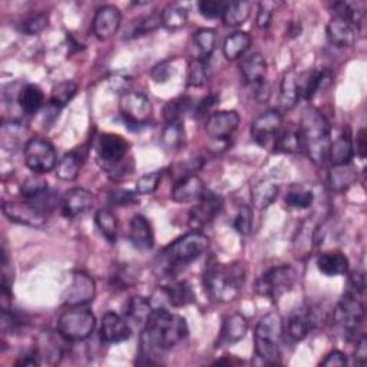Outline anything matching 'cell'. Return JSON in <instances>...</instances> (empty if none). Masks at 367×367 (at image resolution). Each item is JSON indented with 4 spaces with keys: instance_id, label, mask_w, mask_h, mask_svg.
I'll use <instances>...</instances> for the list:
<instances>
[{
    "instance_id": "obj_4",
    "label": "cell",
    "mask_w": 367,
    "mask_h": 367,
    "mask_svg": "<svg viewBox=\"0 0 367 367\" xmlns=\"http://www.w3.org/2000/svg\"><path fill=\"white\" fill-rule=\"evenodd\" d=\"M246 281V270L238 263L214 264L204 274V287L207 293L220 303L234 301Z\"/></svg>"
},
{
    "instance_id": "obj_15",
    "label": "cell",
    "mask_w": 367,
    "mask_h": 367,
    "mask_svg": "<svg viewBox=\"0 0 367 367\" xmlns=\"http://www.w3.org/2000/svg\"><path fill=\"white\" fill-rule=\"evenodd\" d=\"M281 125H282V115L275 109H270L263 115H260L253 122L251 137L261 147H267L270 142H273L274 145V141L277 138Z\"/></svg>"
},
{
    "instance_id": "obj_33",
    "label": "cell",
    "mask_w": 367,
    "mask_h": 367,
    "mask_svg": "<svg viewBox=\"0 0 367 367\" xmlns=\"http://www.w3.org/2000/svg\"><path fill=\"white\" fill-rule=\"evenodd\" d=\"M164 293L174 307H184L195 300L194 290L187 281H175L170 285H166Z\"/></svg>"
},
{
    "instance_id": "obj_57",
    "label": "cell",
    "mask_w": 367,
    "mask_h": 367,
    "mask_svg": "<svg viewBox=\"0 0 367 367\" xmlns=\"http://www.w3.org/2000/svg\"><path fill=\"white\" fill-rule=\"evenodd\" d=\"M349 289L359 292V293H364V290H366V275H364L363 271H354L350 275Z\"/></svg>"
},
{
    "instance_id": "obj_44",
    "label": "cell",
    "mask_w": 367,
    "mask_h": 367,
    "mask_svg": "<svg viewBox=\"0 0 367 367\" xmlns=\"http://www.w3.org/2000/svg\"><path fill=\"white\" fill-rule=\"evenodd\" d=\"M325 80V73L323 70H313L311 73H309L306 76V79L300 80V94L301 97H304V99H311L318 89L323 87Z\"/></svg>"
},
{
    "instance_id": "obj_50",
    "label": "cell",
    "mask_w": 367,
    "mask_h": 367,
    "mask_svg": "<svg viewBox=\"0 0 367 367\" xmlns=\"http://www.w3.org/2000/svg\"><path fill=\"white\" fill-rule=\"evenodd\" d=\"M234 227L238 234L249 235L253 227V210L249 206H242L235 216Z\"/></svg>"
},
{
    "instance_id": "obj_13",
    "label": "cell",
    "mask_w": 367,
    "mask_h": 367,
    "mask_svg": "<svg viewBox=\"0 0 367 367\" xmlns=\"http://www.w3.org/2000/svg\"><path fill=\"white\" fill-rule=\"evenodd\" d=\"M97 294L95 280L87 273L76 271L72 275V281L63 293V301L69 307H77L91 303Z\"/></svg>"
},
{
    "instance_id": "obj_10",
    "label": "cell",
    "mask_w": 367,
    "mask_h": 367,
    "mask_svg": "<svg viewBox=\"0 0 367 367\" xmlns=\"http://www.w3.org/2000/svg\"><path fill=\"white\" fill-rule=\"evenodd\" d=\"M119 109L128 128H138L147 125L152 113V104L142 92H125L120 98Z\"/></svg>"
},
{
    "instance_id": "obj_29",
    "label": "cell",
    "mask_w": 367,
    "mask_h": 367,
    "mask_svg": "<svg viewBox=\"0 0 367 367\" xmlns=\"http://www.w3.org/2000/svg\"><path fill=\"white\" fill-rule=\"evenodd\" d=\"M35 353L40 360V364L55 366L59 363V360L62 357V347L54 336L44 335L39 337Z\"/></svg>"
},
{
    "instance_id": "obj_39",
    "label": "cell",
    "mask_w": 367,
    "mask_h": 367,
    "mask_svg": "<svg viewBox=\"0 0 367 367\" xmlns=\"http://www.w3.org/2000/svg\"><path fill=\"white\" fill-rule=\"evenodd\" d=\"M194 45L197 46L198 52L201 54L202 59H209L210 55L213 54L214 48H216V40H217V35L213 29H199L194 33L192 36Z\"/></svg>"
},
{
    "instance_id": "obj_55",
    "label": "cell",
    "mask_w": 367,
    "mask_h": 367,
    "mask_svg": "<svg viewBox=\"0 0 367 367\" xmlns=\"http://www.w3.org/2000/svg\"><path fill=\"white\" fill-rule=\"evenodd\" d=\"M273 4H261L259 8V13H257V26L261 29L268 27L270 22H271V16H273Z\"/></svg>"
},
{
    "instance_id": "obj_16",
    "label": "cell",
    "mask_w": 367,
    "mask_h": 367,
    "mask_svg": "<svg viewBox=\"0 0 367 367\" xmlns=\"http://www.w3.org/2000/svg\"><path fill=\"white\" fill-rule=\"evenodd\" d=\"M240 125V116L235 111H220L207 120L206 131L210 138L217 141L228 139Z\"/></svg>"
},
{
    "instance_id": "obj_30",
    "label": "cell",
    "mask_w": 367,
    "mask_h": 367,
    "mask_svg": "<svg viewBox=\"0 0 367 367\" xmlns=\"http://www.w3.org/2000/svg\"><path fill=\"white\" fill-rule=\"evenodd\" d=\"M251 46V36L247 32H235L230 35L223 45V54L227 61L241 58Z\"/></svg>"
},
{
    "instance_id": "obj_59",
    "label": "cell",
    "mask_w": 367,
    "mask_h": 367,
    "mask_svg": "<svg viewBox=\"0 0 367 367\" xmlns=\"http://www.w3.org/2000/svg\"><path fill=\"white\" fill-rule=\"evenodd\" d=\"M170 75H171V70H170V66L167 62L155 66L152 70V77L155 79V82H166V80L170 77Z\"/></svg>"
},
{
    "instance_id": "obj_51",
    "label": "cell",
    "mask_w": 367,
    "mask_h": 367,
    "mask_svg": "<svg viewBox=\"0 0 367 367\" xmlns=\"http://www.w3.org/2000/svg\"><path fill=\"white\" fill-rule=\"evenodd\" d=\"M161 180H162V173H159V171L142 175L137 181V192L141 195H148V194L155 192L159 187Z\"/></svg>"
},
{
    "instance_id": "obj_61",
    "label": "cell",
    "mask_w": 367,
    "mask_h": 367,
    "mask_svg": "<svg viewBox=\"0 0 367 367\" xmlns=\"http://www.w3.org/2000/svg\"><path fill=\"white\" fill-rule=\"evenodd\" d=\"M356 151L361 159L366 158L367 144H366V130H360L357 138H356Z\"/></svg>"
},
{
    "instance_id": "obj_3",
    "label": "cell",
    "mask_w": 367,
    "mask_h": 367,
    "mask_svg": "<svg viewBox=\"0 0 367 367\" xmlns=\"http://www.w3.org/2000/svg\"><path fill=\"white\" fill-rule=\"evenodd\" d=\"M299 131L303 148H306L310 159L316 166H324L329 161V149L332 144L328 119L317 109L307 108L303 113Z\"/></svg>"
},
{
    "instance_id": "obj_25",
    "label": "cell",
    "mask_w": 367,
    "mask_h": 367,
    "mask_svg": "<svg viewBox=\"0 0 367 367\" xmlns=\"http://www.w3.org/2000/svg\"><path fill=\"white\" fill-rule=\"evenodd\" d=\"M240 70L242 77L246 79V82L256 85L264 80L266 70H267V63L266 59L261 54L256 52L249 55L247 58H244L240 63Z\"/></svg>"
},
{
    "instance_id": "obj_9",
    "label": "cell",
    "mask_w": 367,
    "mask_h": 367,
    "mask_svg": "<svg viewBox=\"0 0 367 367\" xmlns=\"http://www.w3.org/2000/svg\"><path fill=\"white\" fill-rule=\"evenodd\" d=\"M25 164L33 174H46L56 168L58 158L51 142L33 138L25 145Z\"/></svg>"
},
{
    "instance_id": "obj_7",
    "label": "cell",
    "mask_w": 367,
    "mask_h": 367,
    "mask_svg": "<svg viewBox=\"0 0 367 367\" xmlns=\"http://www.w3.org/2000/svg\"><path fill=\"white\" fill-rule=\"evenodd\" d=\"M366 317L364 293L347 290L333 310V321L344 335H354Z\"/></svg>"
},
{
    "instance_id": "obj_21",
    "label": "cell",
    "mask_w": 367,
    "mask_h": 367,
    "mask_svg": "<svg viewBox=\"0 0 367 367\" xmlns=\"http://www.w3.org/2000/svg\"><path fill=\"white\" fill-rule=\"evenodd\" d=\"M204 194H206V185L197 175H185L180 178L171 192V198L178 204L197 202Z\"/></svg>"
},
{
    "instance_id": "obj_38",
    "label": "cell",
    "mask_w": 367,
    "mask_h": 367,
    "mask_svg": "<svg viewBox=\"0 0 367 367\" xmlns=\"http://www.w3.org/2000/svg\"><path fill=\"white\" fill-rule=\"evenodd\" d=\"M188 20V9L182 5H168L161 13V23L167 29H180L185 26Z\"/></svg>"
},
{
    "instance_id": "obj_60",
    "label": "cell",
    "mask_w": 367,
    "mask_h": 367,
    "mask_svg": "<svg viewBox=\"0 0 367 367\" xmlns=\"http://www.w3.org/2000/svg\"><path fill=\"white\" fill-rule=\"evenodd\" d=\"M354 359H356L357 364H360V366L366 364V360H367V339H366V336H363L359 340L357 347H356V353H354Z\"/></svg>"
},
{
    "instance_id": "obj_32",
    "label": "cell",
    "mask_w": 367,
    "mask_h": 367,
    "mask_svg": "<svg viewBox=\"0 0 367 367\" xmlns=\"http://www.w3.org/2000/svg\"><path fill=\"white\" fill-rule=\"evenodd\" d=\"M152 306L151 303L145 299V297H132L128 300L127 306H125V317L127 320L138 324V325H142V328H145V324L149 318V316L152 314Z\"/></svg>"
},
{
    "instance_id": "obj_8",
    "label": "cell",
    "mask_w": 367,
    "mask_h": 367,
    "mask_svg": "<svg viewBox=\"0 0 367 367\" xmlns=\"http://www.w3.org/2000/svg\"><path fill=\"white\" fill-rule=\"evenodd\" d=\"M297 274L290 266H277L267 270L256 282V292L260 296L277 301L281 296L289 293L296 284Z\"/></svg>"
},
{
    "instance_id": "obj_28",
    "label": "cell",
    "mask_w": 367,
    "mask_h": 367,
    "mask_svg": "<svg viewBox=\"0 0 367 367\" xmlns=\"http://www.w3.org/2000/svg\"><path fill=\"white\" fill-rule=\"evenodd\" d=\"M317 268L328 277L343 275L349 270V260L342 253H324L317 259Z\"/></svg>"
},
{
    "instance_id": "obj_52",
    "label": "cell",
    "mask_w": 367,
    "mask_h": 367,
    "mask_svg": "<svg viewBox=\"0 0 367 367\" xmlns=\"http://www.w3.org/2000/svg\"><path fill=\"white\" fill-rule=\"evenodd\" d=\"M224 8H225V4L218 2V0H201V2L198 4L199 13L207 19L223 18Z\"/></svg>"
},
{
    "instance_id": "obj_27",
    "label": "cell",
    "mask_w": 367,
    "mask_h": 367,
    "mask_svg": "<svg viewBox=\"0 0 367 367\" xmlns=\"http://www.w3.org/2000/svg\"><path fill=\"white\" fill-rule=\"evenodd\" d=\"M278 191H280L278 185L271 180H261L259 182H256L251 187L253 206L260 211L268 209L271 204L277 199Z\"/></svg>"
},
{
    "instance_id": "obj_17",
    "label": "cell",
    "mask_w": 367,
    "mask_h": 367,
    "mask_svg": "<svg viewBox=\"0 0 367 367\" xmlns=\"http://www.w3.org/2000/svg\"><path fill=\"white\" fill-rule=\"evenodd\" d=\"M94 204V194L85 188H72L65 192L61 210L66 218H75L85 214Z\"/></svg>"
},
{
    "instance_id": "obj_34",
    "label": "cell",
    "mask_w": 367,
    "mask_h": 367,
    "mask_svg": "<svg viewBox=\"0 0 367 367\" xmlns=\"http://www.w3.org/2000/svg\"><path fill=\"white\" fill-rule=\"evenodd\" d=\"M45 101V95L44 91L40 89L37 85H26L20 94H19V105L22 108V111L27 115H33L36 113L40 108H42Z\"/></svg>"
},
{
    "instance_id": "obj_40",
    "label": "cell",
    "mask_w": 367,
    "mask_h": 367,
    "mask_svg": "<svg viewBox=\"0 0 367 367\" xmlns=\"http://www.w3.org/2000/svg\"><path fill=\"white\" fill-rule=\"evenodd\" d=\"M273 148H274V151L287 152V154H293V152L300 151V148H303L300 131L289 130V131H284L282 134L277 135Z\"/></svg>"
},
{
    "instance_id": "obj_12",
    "label": "cell",
    "mask_w": 367,
    "mask_h": 367,
    "mask_svg": "<svg viewBox=\"0 0 367 367\" xmlns=\"http://www.w3.org/2000/svg\"><path fill=\"white\" fill-rule=\"evenodd\" d=\"M128 151L130 142L125 138L115 134L102 135L97 147L99 162L109 171L122 164V161L127 156Z\"/></svg>"
},
{
    "instance_id": "obj_26",
    "label": "cell",
    "mask_w": 367,
    "mask_h": 367,
    "mask_svg": "<svg viewBox=\"0 0 367 367\" xmlns=\"http://www.w3.org/2000/svg\"><path fill=\"white\" fill-rule=\"evenodd\" d=\"M300 98V77L294 70H290L282 76L281 80L280 104L284 109H293Z\"/></svg>"
},
{
    "instance_id": "obj_47",
    "label": "cell",
    "mask_w": 367,
    "mask_h": 367,
    "mask_svg": "<svg viewBox=\"0 0 367 367\" xmlns=\"http://www.w3.org/2000/svg\"><path fill=\"white\" fill-rule=\"evenodd\" d=\"M49 23V18L46 13H36V15H30L26 19L22 20L20 23V32L29 36L37 35L40 32H44L48 27Z\"/></svg>"
},
{
    "instance_id": "obj_41",
    "label": "cell",
    "mask_w": 367,
    "mask_h": 367,
    "mask_svg": "<svg viewBox=\"0 0 367 367\" xmlns=\"http://www.w3.org/2000/svg\"><path fill=\"white\" fill-rule=\"evenodd\" d=\"M95 223L101 234L111 242H116V234H118V223L115 216L109 210H99L95 216Z\"/></svg>"
},
{
    "instance_id": "obj_22",
    "label": "cell",
    "mask_w": 367,
    "mask_h": 367,
    "mask_svg": "<svg viewBox=\"0 0 367 367\" xmlns=\"http://www.w3.org/2000/svg\"><path fill=\"white\" fill-rule=\"evenodd\" d=\"M247 330H249L247 318L240 313L231 314L223 323L221 333H220V337L217 340V347L238 343L240 340L246 337Z\"/></svg>"
},
{
    "instance_id": "obj_58",
    "label": "cell",
    "mask_w": 367,
    "mask_h": 367,
    "mask_svg": "<svg viewBox=\"0 0 367 367\" xmlns=\"http://www.w3.org/2000/svg\"><path fill=\"white\" fill-rule=\"evenodd\" d=\"M217 101H218V98H217L216 95H209V97L204 98V99L197 105V116L201 118V116L206 115V113L217 104Z\"/></svg>"
},
{
    "instance_id": "obj_20",
    "label": "cell",
    "mask_w": 367,
    "mask_h": 367,
    "mask_svg": "<svg viewBox=\"0 0 367 367\" xmlns=\"http://www.w3.org/2000/svg\"><path fill=\"white\" fill-rule=\"evenodd\" d=\"M325 33H328V39L332 45L337 48H350L356 44L359 27L346 19L333 18L329 22Z\"/></svg>"
},
{
    "instance_id": "obj_1",
    "label": "cell",
    "mask_w": 367,
    "mask_h": 367,
    "mask_svg": "<svg viewBox=\"0 0 367 367\" xmlns=\"http://www.w3.org/2000/svg\"><path fill=\"white\" fill-rule=\"evenodd\" d=\"M210 247V238L199 231L188 232L180 237L155 259V271L158 275H173L181 268L199 259Z\"/></svg>"
},
{
    "instance_id": "obj_14",
    "label": "cell",
    "mask_w": 367,
    "mask_h": 367,
    "mask_svg": "<svg viewBox=\"0 0 367 367\" xmlns=\"http://www.w3.org/2000/svg\"><path fill=\"white\" fill-rule=\"evenodd\" d=\"M224 207V201L220 195L213 192H206L189 211V224L194 228L210 224Z\"/></svg>"
},
{
    "instance_id": "obj_45",
    "label": "cell",
    "mask_w": 367,
    "mask_h": 367,
    "mask_svg": "<svg viewBox=\"0 0 367 367\" xmlns=\"http://www.w3.org/2000/svg\"><path fill=\"white\" fill-rule=\"evenodd\" d=\"M184 137L185 132L182 128V122H170V124H167L164 132H162V142H164V145L168 149H175L182 145Z\"/></svg>"
},
{
    "instance_id": "obj_48",
    "label": "cell",
    "mask_w": 367,
    "mask_h": 367,
    "mask_svg": "<svg viewBox=\"0 0 367 367\" xmlns=\"http://www.w3.org/2000/svg\"><path fill=\"white\" fill-rule=\"evenodd\" d=\"M314 195L311 191H292L285 195V206L293 210H306L313 204Z\"/></svg>"
},
{
    "instance_id": "obj_36",
    "label": "cell",
    "mask_w": 367,
    "mask_h": 367,
    "mask_svg": "<svg viewBox=\"0 0 367 367\" xmlns=\"http://www.w3.org/2000/svg\"><path fill=\"white\" fill-rule=\"evenodd\" d=\"M357 180V173L352 167V164H344V166H333L330 175H329V182L333 189L336 191H344L350 185H353Z\"/></svg>"
},
{
    "instance_id": "obj_37",
    "label": "cell",
    "mask_w": 367,
    "mask_h": 367,
    "mask_svg": "<svg viewBox=\"0 0 367 367\" xmlns=\"http://www.w3.org/2000/svg\"><path fill=\"white\" fill-rule=\"evenodd\" d=\"M80 166H82V158L76 152H69L58 162L55 171L58 178L63 181H73L79 174Z\"/></svg>"
},
{
    "instance_id": "obj_31",
    "label": "cell",
    "mask_w": 367,
    "mask_h": 367,
    "mask_svg": "<svg viewBox=\"0 0 367 367\" xmlns=\"http://www.w3.org/2000/svg\"><path fill=\"white\" fill-rule=\"evenodd\" d=\"M353 154L354 149H353V141L350 138V134H343L336 141H332L329 149V161L333 166L350 164Z\"/></svg>"
},
{
    "instance_id": "obj_2",
    "label": "cell",
    "mask_w": 367,
    "mask_h": 367,
    "mask_svg": "<svg viewBox=\"0 0 367 367\" xmlns=\"http://www.w3.org/2000/svg\"><path fill=\"white\" fill-rule=\"evenodd\" d=\"M188 336V324L184 317L166 309H156L149 316L142 335V347L168 350Z\"/></svg>"
},
{
    "instance_id": "obj_23",
    "label": "cell",
    "mask_w": 367,
    "mask_h": 367,
    "mask_svg": "<svg viewBox=\"0 0 367 367\" xmlns=\"http://www.w3.org/2000/svg\"><path fill=\"white\" fill-rule=\"evenodd\" d=\"M130 241L139 251H148L154 247L155 237L151 223L141 214L134 216L130 224Z\"/></svg>"
},
{
    "instance_id": "obj_24",
    "label": "cell",
    "mask_w": 367,
    "mask_h": 367,
    "mask_svg": "<svg viewBox=\"0 0 367 367\" xmlns=\"http://www.w3.org/2000/svg\"><path fill=\"white\" fill-rule=\"evenodd\" d=\"M311 328L313 324L310 317V309H300L290 316L287 324L284 325L282 335L287 336L292 342L297 343L307 337Z\"/></svg>"
},
{
    "instance_id": "obj_49",
    "label": "cell",
    "mask_w": 367,
    "mask_h": 367,
    "mask_svg": "<svg viewBox=\"0 0 367 367\" xmlns=\"http://www.w3.org/2000/svg\"><path fill=\"white\" fill-rule=\"evenodd\" d=\"M189 104H191L189 98H177L174 101H170L164 106V116H166L167 124H170V122H180L181 115H184L187 112V109L189 108Z\"/></svg>"
},
{
    "instance_id": "obj_18",
    "label": "cell",
    "mask_w": 367,
    "mask_h": 367,
    "mask_svg": "<svg viewBox=\"0 0 367 367\" xmlns=\"http://www.w3.org/2000/svg\"><path fill=\"white\" fill-rule=\"evenodd\" d=\"M131 337V328L125 318L116 313H106L101 324V340L104 343H120Z\"/></svg>"
},
{
    "instance_id": "obj_42",
    "label": "cell",
    "mask_w": 367,
    "mask_h": 367,
    "mask_svg": "<svg viewBox=\"0 0 367 367\" xmlns=\"http://www.w3.org/2000/svg\"><path fill=\"white\" fill-rule=\"evenodd\" d=\"M40 174L29 177L22 185H20V194L29 201L39 199L40 197H44L48 192V182L39 177Z\"/></svg>"
},
{
    "instance_id": "obj_54",
    "label": "cell",
    "mask_w": 367,
    "mask_h": 367,
    "mask_svg": "<svg viewBox=\"0 0 367 367\" xmlns=\"http://www.w3.org/2000/svg\"><path fill=\"white\" fill-rule=\"evenodd\" d=\"M109 202L113 204V206H118V207H130V206H132V204L138 202V198L132 191L116 189V191L111 192Z\"/></svg>"
},
{
    "instance_id": "obj_19",
    "label": "cell",
    "mask_w": 367,
    "mask_h": 367,
    "mask_svg": "<svg viewBox=\"0 0 367 367\" xmlns=\"http://www.w3.org/2000/svg\"><path fill=\"white\" fill-rule=\"evenodd\" d=\"M120 12L112 5L102 6L97 11L92 22V29L99 40H106L113 36L120 26Z\"/></svg>"
},
{
    "instance_id": "obj_35",
    "label": "cell",
    "mask_w": 367,
    "mask_h": 367,
    "mask_svg": "<svg viewBox=\"0 0 367 367\" xmlns=\"http://www.w3.org/2000/svg\"><path fill=\"white\" fill-rule=\"evenodd\" d=\"M251 12V4L250 2H230L225 4L224 13H223V22L225 26L237 27L241 26L250 16Z\"/></svg>"
},
{
    "instance_id": "obj_53",
    "label": "cell",
    "mask_w": 367,
    "mask_h": 367,
    "mask_svg": "<svg viewBox=\"0 0 367 367\" xmlns=\"http://www.w3.org/2000/svg\"><path fill=\"white\" fill-rule=\"evenodd\" d=\"M161 15H151V16H145L137 20V23L134 25L132 29V36H142L147 35L149 32H154L155 29H158L161 26Z\"/></svg>"
},
{
    "instance_id": "obj_46",
    "label": "cell",
    "mask_w": 367,
    "mask_h": 367,
    "mask_svg": "<svg viewBox=\"0 0 367 367\" xmlns=\"http://www.w3.org/2000/svg\"><path fill=\"white\" fill-rule=\"evenodd\" d=\"M207 82V59H195L191 62L187 76L188 87H202Z\"/></svg>"
},
{
    "instance_id": "obj_43",
    "label": "cell",
    "mask_w": 367,
    "mask_h": 367,
    "mask_svg": "<svg viewBox=\"0 0 367 367\" xmlns=\"http://www.w3.org/2000/svg\"><path fill=\"white\" fill-rule=\"evenodd\" d=\"M77 92V85L73 82V80H65V82L58 84L54 89H52V95H51V104L55 108H63L66 104H69V101L73 99V97Z\"/></svg>"
},
{
    "instance_id": "obj_56",
    "label": "cell",
    "mask_w": 367,
    "mask_h": 367,
    "mask_svg": "<svg viewBox=\"0 0 367 367\" xmlns=\"http://www.w3.org/2000/svg\"><path fill=\"white\" fill-rule=\"evenodd\" d=\"M347 364V357L339 352V350H335L332 353H329L328 356H325L324 360L320 361V366H325V367H333V366H346Z\"/></svg>"
},
{
    "instance_id": "obj_11",
    "label": "cell",
    "mask_w": 367,
    "mask_h": 367,
    "mask_svg": "<svg viewBox=\"0 0 367 367\" xmlns=\"http://www.w3.org/2000/svg\"><path fill=\"white\" fill-rule=\"evenodd\" d=\"M2 210L9 221L32 228H42L48 221L45 210L40 209L35 201L4 202Z\"/></svg>"
},
{
    "instance_id": "obj_5",
    "label": "cell",
    "mask_w": 367,
    "mask_h": 367,
    "mask_svg": "<svg viewBox=\"0 0 367 367\" xmlns=\"http://www.w3.org/2000/svg\"><path fill=\"white\" fill-rule=\"evenodd\" d=\"M284 332V323L277 311L263 316L256 328L254 350L264 364H278L281 352L280 344Z\"/></svg>"
},
{
    "instance_id": "obj_62",
    "label": "cell",
    "mask_w": 367,
    "mask_h": 367,
    "mask_svg": "<svg viewBox=\"0 0 367 367\" xmlns=\"http://www.w3.org/2000/svg\"><path fill=\"white\" fill-rule=\"evenodd\" d=\"M111 84L115 91H119L120 89L119 87H122V92H127V88L130 85V79L128 77H113L111 80Z\"/></svg>"
},
{
    "instance_id": "obj_6",
    "label": "cell",
    "mask_w": 367,
    "mask_h": 367,
    "mask_svg": "<svg viewBox=\"0 0 367 367\" xmlns=\"http://www.w3.org/2000/svg\"><path fill=\"white\" fill-rule=\"evenodd\" d=\"M97 318L94 313L82 306L70 307L58 318V333L68 342H84L95 330Z\"/></svg>"
}]
</instances>
